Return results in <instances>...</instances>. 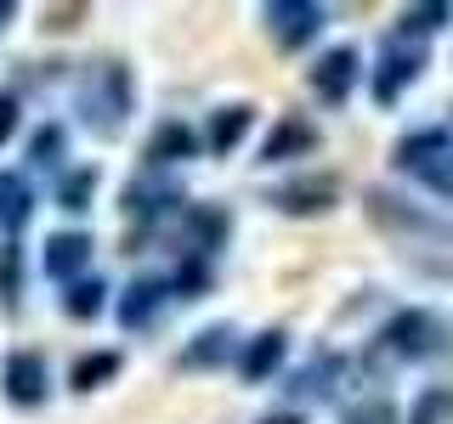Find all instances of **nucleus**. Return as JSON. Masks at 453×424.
Instances as JSON below:
<instances>
[{
	"label": "nucleus",
	"mask_w": 453,
	"mask_h": 424,
	"mask_svg": "<svg viewBox=\"0 0 453 424\" xmlns=\"http://www.w3.org/2000/svg\"><path fill=\"white\" fill-rule=\"evenodd\" d=\"M193 153H198V136H193L181 119H165L159 131L148 136V153H142V159H148V170H165V164L193 159Z\"/></svg>",
	"instance_id": "nucleus-15"
},
{
	"label": "nucleus",
	"mask_w": 453,
	"mask_h": 424,
	"mask_svg": "<svg viewBox=\"0 0 453 424\" xmlns=\"http://www.w3.org/2000/svg\"><path fill=\"white\" fill-rule=\"evenodd\" d=\"M419 176H425V187H431V193L453 198V148H448V153H442V159H436L431 170H419Z\"/></svg>",
	"instance_id": "nucleus-30"
},
{
	"label": "nucleus",
	"mask_w": 453,
	"mask_h": 424,
	"mask_svg": "<svg viewBox=\"0 0 453 424\" xmlns=\"http://www.w3.org/2000/svg\"><path fill=\"white\" fill-rule=\"evenodd\" d=\"M442 345H448V329H442V322H436L431 311L408 306V311H396L386 329L368 339V367H408V362L436 357Z\"/></svg>",
	"instance_id": "nucleus-3"
},
{
	"label": "nucleus",
	"mask_w": 453,
	"mask_h": 424,
	"mask_svg": "<svg viewBox=\"0 0 453 424\" xmlns=\"http://www.w3.org/2000/svg\"><path fill=\"white\" fill-rule=\"evenodd\" d=\"M419 74H425V46H419V40L391 34L386 46H380L374 74H368V91H374V102H380V108H391V102H396V96H403Z\"/></svg>",
	"instance_id": "nucleus-4"
},
{
	"label": "nucleus",
	"mask_w": 453,
	"mask_h": 424,
	"mask_svg": "<svg viewBox=\"0 0 453 424\" xmlns=\"http://www.w3.org/2000/svg\"><path fill=\"white\" fill-rule=\"evenodd\" d=\"M442 23H453V6H448V0H436V6H408L403 18H396V34L425 46V34H436Z\"/></svg>",
	"instance_id": "nucleus-21"
},
{
	"label": "nucleus",
	"mask_w": 453,
	"mask_h": 424,
	"mask_svg": "<svg viewBox=\"0 0 453 424\" xmlns=\"http://www.w3.org/2000/svg\"><path fill=\"white\" fill-rule=\"evenodd\" d=\"M28 209H35V193H28V181L12 176V170H0V226H23Z\"/></svg>",
	"instance_id": "nucleus-23"
},
{
	"label": "nucleus",
	"mask_w": 453,
	"mask_h": 424,
	"mask_svg": "<svg viewBox=\"0 0 453 424\" xmlns=\"http://www.w3.org/2000/svg\"><path fill=\"white\" fill-rule=\"evenodd\" d=\"M442 153H448V131H442V125H431V131H414V136L396 141V159H391V164H396V170H414V176H419V170H431Z\"/></svg>",
	"instance_id": "nucleus-18"
},
{
	"label": "nucleus",
	"mask_w": 453,
	"mask_h": 424,
	"mask_svg": "<svg viewBox=\"0 0 453 424\" xmlns=\"http://www.w3.org/2000/svg\"><path fill=\"white\" fill-rule=\"evenodd\" d=\"M85 18V6H51L46 11V28H57V34H63V28H74Z\"/></svg>",
	"instance_id": "nucleus-31"
},
{
	"label": "nucleus",
	"mask_w": 453,
	"mask_h": 424,
	"mask_svg": "<svg viewBox=\"0 0 453 424\" xmlns=\"http://www.w3.org/2000/svg\"><path fill=\"white\" fill-rule=\"evenodd\" d=\"M12 131H18V102H12V96H0V141H6Z\"/></svg>",
	"instance_id": "nucleus-32"
},
{
	"label": "nucleus",
	"mask_w": 453,
	"mask_h": 424,
	"mask_svg": "<svg viewBox=\"0 0 453 424\" xmlns=\"http://www.w3.org/2000/svg\"><path fill=\"white\" fill-rule=\"evenodd\" d=\"M448 413H453V385H436V390H425L419 402H414L408 424H442Z\"/></svg>",
	"instance_id": "nucleus-26"
},
{
	"label": "nucleus",
	"mask_w": 453,
	"mask_h": 424,
	"mask_svg": "<svg viewBox=\"0 0 453 424\" xmlns=\"http://www.w3.org/2000/svg\"><path fill=\"white\" fill-rule=\"evenodd\" d=\"M165 294H170L165 277H136L131 289H125V300H119V322H125V329H148V322L159 317Z\"/></svg>",
	"instance_id": "nucleus-16"
},
{
	"label": "nucleus",
	"mask_w": 453,
	"mask_h": 424,
	"mask_svg": "<svg viewBox=\"0 0 453 424\" xmlns=\"http://www.w3.org/2000/svg\"><path fill=\"white\" fill-rule=\"evenodd\" d=\"M334 204H340V181L329 170H306V176L273 187V209H283V216H329Z\"/></svg>",
	"instance_id": "nucleus-6"
},
{
	"label": "nucleus",
	"mask_w": 453,
	"mask_h": 424,
	"mask_svg": "<svg viewBox=\"0 0 453 424\" xmlns=\"http://www.w3.org/2000/svg\"><path fill=\"white\" fill-rule=\"evenodd\" d=\"M311 91H318V102H329L340 108L351 91H357V80H363V57L351 51V46H334V51H323L318 63H311Z\"/></svg>",
	"instance_id": "nucleus-7"
},
{
	"label": "nucleus",
	"mask_w": 453,
	"mask_h": 424,
	"mask_svg": "<svg viewBox=\"0 0 453 424\" xmlns=\"http://www.w3.org/2000/svg\"><path fill=\"white\" fill-rule=\"evenodd\" d=\"M283 351H289V334H283V329H261V334L244 345V357H238V374H244L250 385H261V379L278 374Z\"/></svg>",
	"instance_id": "nucleus-13"
},
{
	"label": "nucleus",
	"mask_w": 453,
	"mask_h": 424,
	"mask_svg": "<svg viewBox=\"0 0 453 424\" xmlns=\"http://www.w3.org/2000/svg\"><path fill=\"white\" fill-rule=\"evenodd\" d=\"M250 125H255V108H250V102H226V108H216V113H210V131H204L210 153H233L238 141L250 136Z\"/></svg>",
	"instance_id": "nucleus-17"
},
{
	"label": "nucleus",
	"mask_w": 453,
	"mask_h": 424,
	"mask_svg": "<svg viewBox=\"0 0 453 424\" xmlns=\"http://www.w3.org/2000/svg\"><path fill=\"white\" fill-rule=\"evenodd\" d=\"M28 159H35L40 170H51L57 159H63V131H57V125H46V131L28 141Z\"/></svg>",
	"instance_id": "nucleus-29"
},
{
	"label": "nucleus",
	"mask_w": 453,
	"mask_h": 424,
	"mask_svg": "<svg viewBox=\"0 0 453 424\" xmlns=\"http://www.w3.org/2000/svg\"><path fill=\"white\" fill-rule=\"evenodd\" d=\"M0 385H6V402L12 407H40L46 402V357L40 351H12L6 367H0Z\"/></svg>",
	"instance_id": "nucleus-10"
},
{
	"label": "nucleus",
	"mask_w": 453,
	"mask_h": 424,
	"mask_svg": "<svg viewBox=\"0 0 453 424\" xmlns=\"http://www.w3.org/2000/svg\"><path fill=\"white\" fill-rule=\"evenodd\" d=\"M261 424H306V419H301V413H266Z\"/></svg>",
	"instance_id": "nucleus-33"
},
{
	"label": "nucleus",
	"mask_w": 453,
	"mask_h": 424,
	"mask_svg": "<svg viewBox=\"0 0 453 424\" xmlns=\"http://www.w3.org/2000/svg\"><path fill=\"white\" fill-rule=\"evenodd\" d=\"M131 102H136V85L119 57H103L80 74V119L91 136H119L125 119H131Z\"/></svg>",
	"instance_id": "nucleus-2"
},
{
	"label": "nucleus",
	"mask_w": 453,
	"mask_h": 424,
	"mask_svg": "<svg viewBox=\"0 0 453 424\" xmlns=\"http://www.w3.org/2000/svg\"><path fill=\"white\" fill-rule=\"evenodd\" d=\"M119 367H125L119 351H91V357H80L74 367H68V385H74V390H103Z\"/></svg>",
	"instance_id": "nucleus-20"
},
{
	"label": "nucleus",
	"mask_w": 453,
	"mask_h": 424,
	"mask_svg": "<svg viewBox=\"0 0 453 424\" xmlns=\"http://www.w3.org/2000/svg\"><path fill=\"white\" fill-rule=\"evenodd\" d=\"M103 306H108V289H103L96 277H80V283H68V294H63V311H68L74 322H91Z\"/></svg>",
	"instance_id": "nucleus-24"
},
{
	"label": "nucleus",
	"mask_w": 453,
	"mask_h": 424,
	"mask_svg": "<svg viewBox=\"0 0 453 424\" xmlns=\"http://www.w3.org/2000/svg\"><path fill=\"white\" fill-rule=\"evenodd\" d=\"M176 209H188V198H181L176 181H159V176H142L125 187V216H131L136 226H153L165 216H176Z\"/></svg>",
	"instance_id": "nucleus-9"
},
{
	"label": "nucleus",
	"mask_w": 453,
	"mask_h": 424,
	"mask_svg": "<svg viewBox=\"0 0 453 424\" xmlns=\"http://www.w3.org/2000/svg\"><path fill=\"white\" fill-rule=\"evenodd\" d=\"M18 261H23V249L18 244H6V249H0V306H6V311H18Z\"/></svg>",
	"instance_id": "nucleus-28"
},
{
	"label": "nucleus",
	"mask_w": 453,
	"mask_h": 424,
	"mask_svg": "<svg viewBox=\"0 0 453 424\" xmlns=\"http://www.w3.org/2000/svg\"><path fill=\"white\" fill-rule=\"evenodd\" d=\"M346 424H403V413H396L386 396H368V402H351L346 407Z\"/></svg>",
	"instance_id": "nucleus-27"
},
{
	"label": "nucleus",
	"mask_w": 453,
	"mask_h": 424,
	"mask_svg": "<svg viewBox=\"0 0 453 424\" xmlns=\"http://www.w3.org/2000/svg\"><path fill=\"white\" fill-rule=\"evenodd\" d=\"M340 374H346V357H340V351H318L306 367H295L289 396H301V402H329L340 390Z\"/></svg>",
	"instance_id": "nucleus-12"
},
{
	"label": "nucleus",
	"mask_w": 453,
	"mask_h": 424,
	"mask_svg": "<svg viewBox=\"0 0 453 424\" xmlns=\"http://www.w3.org/2000/svg\"><path fill=\"white\" fill-rule=\"evenodd\" d=\"M226 238H233V216H226L221 204H188L181 209V254L210 261Z\"/></svg>",
	"instance_id": "nucleus-8"
},
{
	"label": "nucleus",
	"mask_w": 453,
	"mask_h": 424,
	"mask_svg": "<svg viewBox=\"0 0 453 424\" xmlns=\"http://www.w3.org/2000/svg\"><path fill=\"white\" fill-rule=\"evenodd\" d=\"M12 18H18V6H12V0H0V28H6Z\"/></svg>",
	"instance_id": "nucleus-34"
},
{
	"label": "nucleus",
	"mask_w": 453,
	"mask_h": 424,
	"mask_svg": "<svg viewBox=\"0 0 453 424\" xmlns=\"http://www.w3.org/2000/svg\"><path fill=\"white\" fill-rule=\"evenodd\" d=\"M261 23H266V34H273L283 51H301V46L318 40V28L329 23V11L311 6V0H266V6H261Z\"/></svg>",
	"instance_id": "nucleus-5"
},
{
	"label": "nucleus",
	"mask_w": 453,
	"mask_h": 424,
	"mask_svg": "<svg viewBox=\"0 0 453 424\" xmlns=\"http://www.w3.org/2000/svg\"><path fill=\"white\" fill-rule=\"evenodd\" d=\"M210 283H216V272H210V261H198V254H181L176 277H170V294L176 300H204Z\"/></svg>",
	"instance_id": "nucleus-22"
},
{
	"label": "nucleus",
	"mask_w": 453,
	"mask_h": 424,
	"mask_svg": "<svg viewBox=\"0 0 453 424\" xmlns=\"http://www.w3.org/2000/svg\"><path fill=\"white\" fill-rule=\"evenodd\" d=\"M91 266V238L85 232H51L46 238V277L57 283H74V272Z\"/></svg>",
	"instance_id": "nucleus-14"
},
{
	"label": "nucleus",
	"mask_w": 453,
	"mask_h": 424,
	"mask_svg": "<svg viewBox=\"0 0 453 424\" xmlns=\"http://www.w3.org/2000/svg\"><path fill=\"white\" fill-rule=\"evenodd\" d=\"M91 193H96V170L85 164L74 176H63V187H57V204L68 209V216H80V209H91Z\"/></svg>",
	"instance_id": "nucleus-25"
},
{
	"label": "nucleus",
	"mask_w": 453,
	"mask_h": 424,
	"mask_svg": "<svg viewBox=\"0 0 453 424\" xmlns=\"http://www.w3.org/2000/svg\"><path fill=\"white\" fill-rule=\"evenodd\" d=\"M318 125L301 119V113H283L273 125V136L261 141V164H289V159H306V153H318Z\"/></svg>",
	"instance_id": "nucleus-11"
},
{
	"label": "nucleus",
	"mask_w": 453,
	"mask_h": 424,
	"mask_svg": "<svg viewBox=\"0 0 453 424\" xmlns=\"http://www.w3.org/2000/svg\"><path fill=\"white\" fill-rule=\"evenodd\" d=\"M238 351V334H233V322H216V329H204V334H193V345L181 351V367H221L226 357Z\"/></svg>",
	"instance_id": "nucleus-19"
},
{
	"label": "nucleus",
	"mask_w": 453,
	"mask_h": 424,
	"mask_svg": "<svg viewBox=\"0 0 453 424\" xmlns=\"http://www.w3.org/2000/svg\"><path fill=\"white\" fill-rule=\"evenodd\" d=\"M363 209H368V221L403 249V261H414L419 272H431V277H453V221L431 216V209L408 204V198H396L386 187H368Z\"/></svg>",
	"instance_id": "nucleus-1"
}]
</instances>
